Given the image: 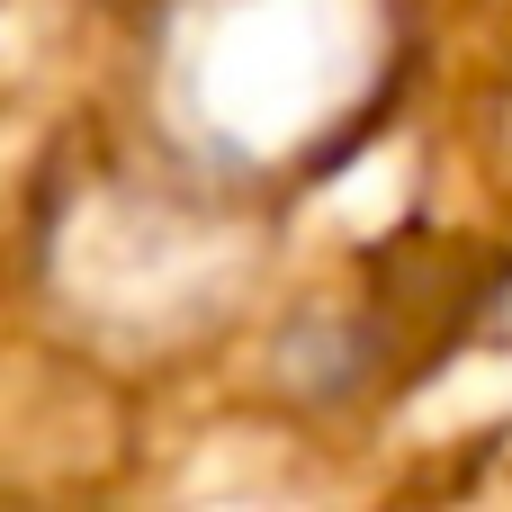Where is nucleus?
I'll list each match as a JSON object with an SVG mask.
<instances>
[]
</instances>
